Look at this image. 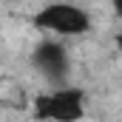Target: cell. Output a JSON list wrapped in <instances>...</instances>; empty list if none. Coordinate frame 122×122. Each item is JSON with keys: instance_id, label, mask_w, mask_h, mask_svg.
I'll list each match as a JSON object with an SVG mask.
<instances>
[{"instance_id": "obj_1", "label": "cell", "mask_w": 122, "mask_h": 122, "mask_svg": "<svg viewBox=\"0 0 122 122\" xmlns=\"http://www.w3.org/2000/svg\"><path fill=\"white\" fill-rule=\"evenodd\" d=\"M31 26L43 34H54L57 40H65V37H80V34L91 31V17L77 3L57 0V3L37 9L31 17Z\"/></svg>"}, {"instance_id": "obj_2", "label": "cell", "mask_w": 122, "mask_h": 122, "mask_svg": "<svg viewBox=\"0 0 122 122\" xmlns=\"http://www.w3.org/2000/svg\"><path fill=\"white\" fill-rule=\"evenodd\" d=\"M37 122H80L85 117V91L77 85H57L34 97L31 108Z\"/></svg>"}, {"instance_id": "obj_3", "label": "cell", "mask_w": 122, "mask_h": 122, "mask_svg": "<svg viewBox=\"0 0 122 122\" xmlns=\"http://www.w3.org/2000/svg\"><path fill=\"white\" fill-rule=\"evenodd\" d=\"M31 65L34 71L51 82L54 88L57 85H65V77L71 71V57H68V48L62 46V40H54V37H46L34 46L31 51Z\"/></svg>"}, {"instance_id": "obj_4", "label": "cell", "mask_w": 122, "mask_h": 122, "mask_svg": "<svg viewBox=\"0 0 122 122\" xmlns=\"http://www.w3.org/2000/svg\"><path fill=\"white\" fill-rule=\"evenodd\" d=\"M111 9H114V14L122 20V0H111Z\"/></svg>"}, {"instance_id": "obj_5", "label": "cell", "mask_w": 122, "mask_h": 122, "mask_svg": "<svg viewBox=\"0 0 122 122\" xmlns=\"http://www.w3.org/2000/svg\"><path fill=\"white\" fill-rule=\"evenodd\" d=\"M114 43H117V51H119V57H122V31L114 37Z\"/></svg>"}]
</instances>
